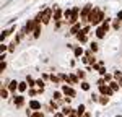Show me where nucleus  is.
<instances>
[{"mask_svg": "<svg viewBox=\"0 0 122 117\" xmlns=\"http://www.w3.org/2000/svg\"><path fill=\"white\" fill-rule=\"evenodd\" d=\"M29 89V85H28V81L25 80V81H20V85H18V93L20 94H23V93H26Z\"/></svg>", "mask_w": 122, "mask_h": 117, "instance_id": "obj_15", "label": "nucleus"}, {"mask_svg": "<svg viewBox=\"0 0 122 117\" xmlns=\"http://www.w3.org/2000/svg\"><path fill=\"white\" fill-rule=\"evenodd\" d=\"M36 86H38V89H44L46 88V81L42 78H39V80H36Z\"/></svg>", "mask_w": 122, "mask_h": 117, "instance_id": "obj_34", "label": "nucleus"}, {"mask_svg": "<svg viewBox=\"0 0 122 117\" xmlns=\"http://www.w3.org/2000/svg\"><path fill=\"white\" fill-rule=\"evenodd\" d=\"M111 28H112V31H119V29L122 28V23H121L117 18H114L112 23H111Z\"/></svg>", "mask_w": 122, "mask_h": 117, "instance_id": "obj_19", "label": "nucleus"}, {"mask_svg": "<svg viewBox=\"0 0 122 117\" xmlns=\"http://www.w3.org/2000/svg\"><path fill=\"white\" fill-rule=\"evenodd\" d=\"M80 88H81L83 91H90V89H91V83H90V81H86V80H83V81L80 83Z\"/></svg>", "mask_w": 122, "mask_h": 117, "instance_id": "obj_23", "label": "nucleus"}, {"mask_svg": "<svg viewBox=\"0 0 122 117\" xmlns=\"http://www.w3.org/2000/svg\"><path fill=\"white\" fill-rule=\"evenodd\" d=\"M75 73L78 75V78H80V80L83 81V80H86V73H88V72H86V70H80V68H76Z\"/></svg>", "mask_w": 122, "mask_h": 117, "instance_id": "obj_22", "label": "nucleus"}, {"mask_svg": "<svg viewBox=\"0 0 122 117\" xmlns=\"http://www.w3.org/2000/svg\"><path fill=\"white\" fill-rule=\"evenodd\" d=\"M33 112H34V111H33L31 107H28V109L25 111V116H26V117H31V116H33Z\"/></svg>", "mask_w": 122, "mask_h": 117, "instance_id": "obj_43", "label": "nucleus"}, {"mask_svg": "<svg viewBox=\"0 0 122 117\" xmlns=\"http://www.w3.org/2000/svg\"><path fill=\"white\" fill-rule=\"evenodd\" d=\"M81 117H93V114H91V112H90V111H86V112H85L83 116Z\"/></svg>", "mask_w": 122, "mask_h": 117, "instance_id": "obj_48", "label": "nucleus"}, {"mask_svg": "<svg viewBox=\"0 0 122 117\" xmlns=\"http://www.w3.org/2000/svg\"><path fill=\"white\" fill-rule=\"evenodd\" d=\"M62 98H64V93H62V89H54V93H52V99L59 101V99H62Z\"/></svg>", "mask_w": 122, "mask_h": 117, "instance_id": "obj_21", "label": "nucleus"}, {"mask_svg": "<svg viewBox=\"0 0 122 117\" xmlns=\"http://www.w3.org/2000/svg\"><path fill=\"white\" fill-rule=\"evenodd\" d=\"M60 111H62V112H64V114H65V116H70V114H72V112H73V111H75V109H73V107L70 106V104H67V106L60 107Z\"/></svg>", "mask_w": 122, "mask_h": 117, "instance_id": "obj_20", "label": "nucleus"}, {"mask_svg": "<svg viewBox=\"0 0 122 117\" xmlns=\"http://www.w3.org/2000/svg\"><path fill=\"white\" fill-rule=\"evenodd\" d=\"M98 93H99V94H104V96H112L114 93H116V91H114L112 88L109 86V85H107V83H106V85H101V86H98Z\"/></svg>", "mask_w": 122, "mask_h": 117, "instance_id": "obj_7", "label": "nucleus"}, {"mask_svg": "<svg viewBox=\"0 0 122 117\" xmlns=\"http://www.w3.org/2000/svg\"><path fill=\"white\" fill-rule=\"evenodd\" d=\"M11 102H13V106L16 107V109H21V107H25L26 98L23 96V94H13L11 96Z\"/></svg>", "mask_w": 122, "mask_h": 117, "instance_id": "obj_4", "label": "nucleus"}, {"mask_svg": "<svg viewBox=\"0 0 122 117\" xmlns=\"http://www.w3.org/2000/svg\"><path fill=\"white\" fill-rule=\"evenodd\" d=\"M90 101H91V102H99V93H91Z\"/></svg>", "mask_w": 122, "mask_h": 117, "instance_id": "obj_36", "label": "nucleus"}, {"mask_svg": "<svg viewBox=\"0 0 122 117\" xmlns=\"http://www.w3.org/2000/svg\"><path fill=\"white\" fill-rule=\"evenodd\" d=\"M80 13H81V7H72V16L67 21V26L70 28L72 24H75L80 21Z\"/></svg>", "mask_w": 122, "mask_h": 117, "instance_id": "obj_2", "label": "nucleus"}, {"mask_svg": "<svg viewBox=\"0 0 122 117\" xmlns=\"http://www.w3.org/2000/svg\"><path fill=\"white\" fill-rule=\"evenodd\" d=\"M91 28H93L91 24H83V33H86L88 36H90V34H93V33H91Z\"/></svg>", "mask_w": 122, "mask_h": 117, "instance_id": "obj_37", "label": "nucleus"}, {"mask_svg": "<svg viewBox=\"0 0 122 117\" xmlns=\"http://www.w3.org/2000/svg\"><path fill=\"white\" fill-rule=\"evenodd\" d=\"M81 29H83V23H81V21H78V23L72 24V26L68 28V33H67V36H76V34H78Z\"/></svg>", "mask_w": 122, "mask_h": 117, "instance_id": "obj_6", "label": "nucleus"}, {"mask_svg": "<svg viewBox=\"0 0 122 117\" xmlns=\"http://www.w3.org/2000/svg\"><path fill=\"white\" fill-rule=\"evenodd\" d=\"M85 112H86V106H85V104H80V106L76 107V114H78V116H80V117L83 116Z\"/></svg>", "mask_w": 122, "mask_h": 117, "instance_id": "obj_32", "label": "nucleus"}, {"mask_svg": "<svg viewBox=\"0 0 122 117\" xmlns=\"http://www.w3.org/2000/svg\"><path fill=\"white\" fill-rule=\"evenodd\" d=\"M68 75H70V85H72V86H75V85H80V83H81V80L78 78V75H76L75 72H70Z\"/></svg>", "mask_w": 122, "mask_h": 117, "instance_id": "obj_13", "label": "nucleus"}, {"mask_svg": "<svg viewBox=\"0 0 122 117\" xmlns=\"http://www.w3.org/2000/svg\"><path fill=\"white\" fill-rule=\"evenodd\" d=\"M42 80L44 81H51V75L49 73H42Z\"/></svg>", "mask_w": 122, "mask_h": 117, "instance_id": "obj_45", "label": "nucleus"}, {"mask_svg": "<svg viewBox=\"0 0 122 117\" xmlns=\"http://www.w3.org/2000/svg\"><path fill=\"white\" fill-rule=\"evenodd\" d=\"M106 18H107V16H106V8L94 7L93 11H91V15H90V18H88V21H90V24H91L93 28H98Z\"/></svg>", "mask_w": 122, "mask_h": 117, "instance_id": "obj_1", "label": "nucleus"}, {"mask_svg": "<svg viewBox=\"0 0 122 117\" xmlns=\"http://www.w3.org/2000/svg\"><path fill=\"white\" fill-rule=\"evenodd\" d=\"M112 75H114V80H116V81H119V80L122 78V70L116 68V70H112Z\"/></svg>", "mask_w": 122, "mask_h": 117, "instance_id": "obj_30", "label": "nucleus"}, {"mask_svg": "<svg viewBox=\"0 0 122 117\" xmlns=\"http://www.w3.org/2000/svg\"><path fill=\"white\" fill-rule=\"evenodd\" d=\"M60 89H62V93H64V96H70V98L76 96V91L72 85H65V83H64V85L60 86Z\"/></svg>", "mask_w": 122, "mask_h": 117, "instance_id": "obj_5", "label": "nucleus"}, {"mask_svg": "<svg viewBox=\"0 0 122 117\" xmlns=\"http://www.w3.org/2000/svg\"><path fill=\"white\" fill-rule=\"evenodd\" d=\"M10 96H11V93H10V89L7 86L0 88V98H2V99H8Z\"/></svg>", "mask_w": 122, "mask_h": 117, "instance_id": "obj_17", "label": "nucleus"}, {"mask_svg": "<svg viewBox=\"0 0 122 117\" xmlns=\"http://www.w3.org/2000/svg\"><path fill=\"white\" fill-rule=\"evenodd\" d=\"M85 70H86L88 73H90V72H94V70H93V65H86V68H85Z\"/></svg>", "mask_w": 122, "mask_h": 117, "instance_id": "obj_47", "label": "nucleus"}, {"mask_svg": "<svg viewBox=\"0 0 122 117\" xmlns=\"http://www.w3.org/2000/svg\"><path fill=\"white\" fill-rule=\"evenodd\" d=\"M5 52H8V44L2 42V44H0V54H5Z\"/></svg>", "mask_w": 122, "mask_h": 117, "instance_id": "obj_38", "label": "nucleus"}, {"mask_svg": "<svg viewBox=\"0 0 122 117\" xmlns=\"http://www.w3.org/2000/svg\"><path fill=\"white\" fill-rule=\"evenodd\" d=\"M18 85H20V81H16V80H10V83H8V86H7V88L10 89L11 96L18 93Z\"/></svg>", "mask_w": 122, "mask_h": 117, "instance_id": "obj_10", "label": "nucleus"}, {"mask_svg": "<svg viewBox=\"0 0 122 117\" xmlns=\"http://www.w3.org/2000/svg\"><path fill=\"white\" fill-rule=\"evenodd\" d=\"M67 117H80V116H78V114H76V109H75V111H73V112H72V114H70V116H67Z\"/></svg>", "mask_w": 122, "mask_h": 117, "instance_id": "obj_49", "label": "nucleus"}, {"mask_svg": "<svg viewBox=\"0 0 122 117\" xmlns=\"http://www.w3.org/2000/svg\"><path fill=\"white\" fill-rule=\"evenodd\" d=\"M42 11V24L46 26V24H49L51 21H52V18H54V8L52 7H46L44 10H41Z\"/></svg>", "mask_w": 122, "mask_h": 117, "instance_id": "obj_3", "label": "nucleus"}, {"mask_svg": "<svg viewBox=\"0 0 122 117\" xmlns=\"http://www.w3.org/2000/svg\"><path fill=\"white\" fill-rule=\"evenodd\" d=\"M16 46H18V44H16L15 41H11V42L8 44V52H15V49H16Z\"/></svg>", "mask_w": 122, "mask_h": 117, "instance_id": "obj_40", "label": "nucleus"}, {"mask_svg": "<svg viewBox=\"0 0 122 117\" xmlns=\"http://www.w3.org/2000/svg\"><path fill=\"white\" fill-rule=\"evenodd\" d=\"M0 60H7V52L5 54H0Z\"/></svg>", "mask_w": 122, "mask_h": 117, "instance_id": "obj_50", "label": "nucleus"}, {"mask_svg": "<svg viewBox=\"0 0 122 117\" xmlns=\"http://www.w3.org/2000/svg\"><path fill=\"white\" fill-rule=\"evenodd\" d=\"M34 23H36V24H42V11H41V10H39L38 13H36V16H34Z\"/></svg>", "mask_w": 122, "mask_h": 117, "instance_id": "obj_26", "label": "nucleus"}, {"mask_svg": "<svg viewBox=\"0 0 122 117\" xmlns=\"http://www.w3.org/2000/svg\"><path fill=\"white\" fill-rule=\"evenodd\" d=\"M42 26H44V24H38V26H36V29L33 31V38H34V39H39V38H41V33H42Z\"/></svg>", "mask_w": 122, "mask_h": 117, "instance_id": "obj_18", "label": "nucleus"}, {"mask_svg": "<svg viewBox=\"0 0 122 117\" xmlns=\"http://www.w3.org/2000/svg\"><path fill=\"white\" fill-rule=\"evenodd\" d=\"M31 117H46V112L44 111H34Z\"/></svg>", "mask_w": 122, "mask_h": 117, "instance_id": "obj_39", "label": "nucleus"}, {"mask_svg": "<svg viewBox=\"0 0 122 117\" xmlns=\"http://www.w3.org/2000/svg\"><path fill=\"white\" fill-rule=\"evenodd\" d=\"M26 81H28L29 88H36V80L31 77V75H28V77H26Z\"/></svg>", "mask_w": 122, "mask_h": 117, "instance_id": "obj_33", "label": "nucleus"}, {"mask_svg": "<svg viewBox=\"0 0 122 117\" xmlns=\"http://www.w3.org/2000/svg\"><path fill=\"white\" fill-rule=\"evenodd\" d=\"M36 26H38V24L34 23V20H28V21L25 23V29H26L28 34H29V33H33V31L36 29Z\"/></svg>", "mask_w": 122, "mask_h": 117, "instance_id": "obj_12", "label": "nucleus"}, {"mask_svg": "<svg viewBox=\"0 0 122 117\" xmlns=\"http://www.w3.org/2000/svg\"><path fill=\"white\" fill-rule=\"evenodd\" d=\"M52 8H54V18H52V21H60V20H64V10L60 8L59 5H54Z\"/></svg>", "mask_w": 122, "mask_h": 117, "instance_id": "obj_8", "label": "nucleus"}, {"mask_svg": "<svg viewBox=\"0 0 122 117\" xmlns=\"http://www.w3.org/2000/svg\"><path fill=\"white\" fill-rule=\"evenodd\" d=\"M28 107H31L33 111H41V109H42V104L39 102L38 99H29L28 101Z\"/></svg>", "mask_w": 122, "mask_h": 117, "instance_id": "obj_11", "label": "nucleus"}, {"mask_svg": "<svg viewBox=\"0 0 122 117\" xmlns=\"http://www.w3.org/2000/svg\"><path fill=\"white\" fill-rule=\"evenodd\" d=\"M90 49H91V50H93L94 54H96V52L99 50V44H98L96 41H90Z\"/></svg>", "mask_w": 122, "mask_h": 117, "instance_id": "obj_29", "label": "nucleus"}, {"mask_svg": "<svg viewBox=\"0 0 122 117\" xmlns=\"http://www.w3.org/2000/svg\"><path fill=\"white\" fill-rule=\"evenodd\" d=\"M98 104H101V106H106V104H109V96L99 94V102H98Z\"/></svg>", "mask_w": 122, "mask_h": 117, "instance_id": "obj_25", "label": "nucleus"}, {"mask_svg": "<svg viewBox=\"0 0 122 117\" xmlns=\"http://www.w3.org/2000/svg\"><path fill=\"white\" fill-rule=\"evenodd\" d=\"M7 70V60H0V72L3 73Z\"/></svg>", "mask_w": 122, "mask_h": 117, "instance_id": "obj_41", "label": "nucleus"}, {"mask_svg": "<svg viewBox=\"0 0 122 117\" xmlns=\"http://www.w3.org/2000/svg\"><path fill=\"white\" fill-rule=\"evenodd\" d=\"M75 39L80 42V44H90V36H88L86 33H83V29H81V31L75 36Z\"/></svg>", "mask_w": 122, "mask_h": 117, "instance_id": "obj_9", "label": "nucleus"}, {"mask_svg": "<svg viewBox=\"0 0 122 117\" xmlns=\"http://www.w3.org/2000/svg\"><path fill=\"white\" fill-rule=\"evenodd\" d=\"M51 83H54L56 86H62L64 83H62V78L59 77V75H56V73H51Z\"/></svg>", "mask_w": 122, "mask_h": 117, "instance_id": "obj_14", "label": "nucleus"}, {"mask_svg": "<svg viewBox=\"0 0 122 117\" xmlns=\"http://www.w3.org/2000/svg\"><path fill=\"white\" fill-rule=\"evenodd\" d=\"M28 96H29V98L39 96V89H36V88H29V89H28Z\"/></svg>", "mask_w": 122, "mask_h": 117, "instance_id": "obj_28", "label": "nucleus"}, {"mask_svg": "<svg viewBox=\"0 0 122 117\" xmlns=\"http://www.w3.org/2000/svg\"><path fill=\"white\" fill-rule=\"evenodd\" d=\"M107 85L112 88L114 91H119V89H121V85H119V81H116V80H112V81H111V83H107Z\"/></svg>", "mask_w": 122, "mask_h": 117, "instance_id": "obj_31", "label": "nucleus"}, {"mask_svg": "<svg viewBox=\"0 0 122 117\" xmlns=\"http://www.w3.org/2000/svg\"><path fill=\"white\" fill-rule=\"evenodd\" d=\"M112 80H114V75H112V72H107V73L104 75V81H106V83H111Z\"/></svg>", "mask_w": 122, "mask_h": 117, "instance_id": "obj_35", "label": "nucleus"}, {"mask_svg": "<svg viewBox=\"0 0 122 117\" xmlns=\"http://www.w3.org/2000/svg\"><path fill=\"white\" fill-rule=\"evenodd\" d=\"M70 16H72V7H68V8L64 10V20H65V23L70 20Z\"/></svg>", "mask_w": 122, "mask_h": 117, "instance_id": "obj_27", "label": "nucleus"}, {"mask_svg": "<svg viewBox=\"0 0 122 117\" xmlns=\"http://www.w3.org/2000/svg\"><path fill=\"white\" fill-rule=\"evenodd\" d=\"M64 24H65V26H67L65 20H60V21H54V31H59V29L62 28Z\"/></svg>", "mask_w": 122, "mask_h": 117, "instance_id": "obj_24", "label": "nucleus"}, {"mask_svg": "<svg viewBox=\"0 0 122 117\" xmlns=\"http://www.w3.org/2000/svg\"><path fill=\"white\" fill-rule=\"evenodd\" d=\"M116 18H117V20H119V21L122 23V10H119V11H117V15H116Z\"/></svg>", "mask_w": 122, "mask_h": 117, "instance_id": "obj_46", "label": "nucleus"}, {"mask_svg": "<svg viewBox=\"0 0 122 117\" xmlns=\"http://www.w3.org/2000/svg\"><path fill=\"white\" fill-rule=\"evenodd\" d=\"M101 85H106V81H104V77H99L96 80V86H101Z\"/></svg>", "mask_w": 122, "mask_h": 117, "instance_id": "obj_42", "label": "nucleus"}, {"mask_svg": "<svg viewBox=\"0 0 122 117\" xmlns=\"http://www.w3.org/2000/svg\"><path fill=\"white\" fill-rule=\"evenodd\" d=\"M73 55H75V58H81L85 55V49L81 47V46H75V49H73Z\"/></svg>", "mask_w": 122, "mask_h": 117, "instance_id": "obj_16", "label": "nucleus"}, {"mask_svg": "<svg viewBox=\"0 0 122 117\" xmlns=\"http://www.w3.org/2000/svg\"><path fill=\"white\" fill-rule=\"evenodd\" d=\"M54 117H67L62 111H57V112H54Z\"/></svg>", "mask_w": 122, "mask_h": 117, "instance_id": "obj_44", "label": "nucleus"}]
</instances>
